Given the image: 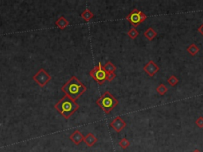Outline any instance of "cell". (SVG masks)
Here are the masks:
<instances>
[{
	"instance_id": "6da1fadb",
	"label": "cell",
	"mask_w": 203,
	"mask_h": 152,
	"mask_svg": "<svg viewBox=\"0 0 203 152\" xmlns=\"http://www.w3.org/2000/svg\"><path fill=\"white\" fill-rule=\"evenodd\" d=\"M87 87L81 83L75 76L71 77V79L61 87V90L65 95L68 96L74 101H76L87 91Z\"/></svg>"
},
{
	"instance_id": "7a4b0ae2",
	"label": "cell",
	"mask_w": 203,
	"mask_h": 152,
	"mask_svg": "<svg viewBox=\"0 0 203 152\" xmlns=\"http://www.w3.org/2000/svg\"><path fill=\"white\" fill-rule=\"evenodd\" d=\"M79 108V105L75 102V101L70 98L67 95H64L55 105V109H57L65 119L71 117L78 110Z\"/></svg>"
},
{
	"instance_id": "3957f363",
	"label": "cell",
	"mask_w": 203,
	"mask_h": 152,
	"mask_svg": "<svg viewBox=\"0 0 203 152\" xmlns=\"http://www.w3.org/2000/svg\"><path fill=\"white\" fill-rule=\"evenodd\" d=\"M96 104L103 110L104 113L108 114L118 105V101L113 97V95L110 92L105 91L96 101Z\"/></svg>"
},
{
	"instance_id": "277c9868",
	"label": "cell",
	"mask_w": 203,
	"mask_h": 152,
	"mask_svg": "<svg viewBox=\"0 0 203 152\" xmlns=\"http://www.w3.org/2000/svg\"><path fill=\"white\" fill-rule=\"evenodd\" d=\"M90 76L98 85H102L105 81H107L108 73L105 71L103 66L102 65L101 63H98V65L94 67L90 72Z\"/></svg>"
},
{
	"instance_id": "5b68a950",
	"label": "cell",
	"mask_w": 203,
	"mask_h": 152,
	"mask_svg": "<svg viewBox=\"0 0 203 152\" xmlns=\"http://www.w3.org/2000/svg\"><path fill=\"white\" fill-rule=\"evenodd\" d=\"M147 16L144 12L140 11L137 9H134L126 17V20L133 25V28H137L140 24L145 21Z\"/></svg>"
},
{
	"instance_id": "8992f818",
	"label": "cell",
	"mask_w": 203,
	"mask_h": 152,
	"mask_svg": "<svg viewBox=\"0 0 203 152\" xmlns=\"http://www.w3.org/2000/svg\"><path fill=\"white\" fill-rule=\"evenodd\" d=\"M52 79L51 75L45 71L44 68L40 69L35 75L33 76V80L35 83H38L41 87H44L45 85H47L48 83L50 82Z\"/></svg>"
},
{
	"instance_id": "52a82bcc",
	"label": "cell",
	"mask_w": 203,
	"mask_h": 152,
	"mask_svg": "<svg viewBox=\"0 0 203 152\" xmlns=\"http://www.w3.org/2000/svg\"><path fill=\"white\" fill-rule=\"evenodd\" d=\"M110 127L117 132H121L126 127V123L121 116H117L109 124Z\"/></svg>"
},
{
	"instance_id": "ba28073f",
	"label": "cell",
	"mask_w": 203,
	"mask_h": 152,
	"mask_svg": "<svg viewBox=\"0 0 203 152\" xmlns=\"http://www.w3.org/2000/svg\"><path fill=\"white\" fill-rule=\"evenodd\" d=\"M143 69L150 77H153L160 71V68L156 65L153 60H150L148 64H146Z\"/></svg>"
},
{
	"instance_id": "9c48e42d",
	"label": "cell",
	"mask_w": 203,
	"mask_h": 152,
	"mask_svg": "<svg viewBox=\"0 0 203 152\" xmlns=\"http://www.w3.org/2000/svg\"><path fill=\"white\" fill-rule=\"evenodd\" d=\"M84 137L83 135L81 133L79 130H75L72 133V135L69 136V139H71L72 143H75V145L80 144L83 141H84Z\"/></svg>"
},
{
	"instance_id": "30bf717a",
	"label": "cell",
	"mask_w": 203,
	"mask_h": 152,
	"mask_svg": "<svg viewBox=\"0 0 203 152\" xmlns=\"http://www.w3.org/2000/svg\"><path fill=\"white\" fill-rule=\"evenodd\" d=\"M55 24H56V25H57L59 29L63 30L66 27L68 26L69 22H68V20L66 19L65 17H64V16H60V17L57 19V21H56Z\"/></svg>"
},
{
	"instance_id": "8fae6325",
	"label": "cell",
	"mask_w": 203,
	"mask_h": 152,
	"mask_svg": "<svg viewBox=\"0 0 203 152\" xmlns=\"http://www.w3.org/2000/svg\"><path fill=\"white\" fill-rule=\"evenodd\" d=\"M83 142L86 143L87 146L90 147V146H92L97 142V138L92 133H88L84 137V141Z\"/></svg>"
},
{
	"instance_id": "7c38bea8",
	"label": "cell",
	"mask_w": 203,
	"mask_h": 152,
	"mask_svg": "<svg viewBox=\"0 0 203 152\" xmlns=\"http://www.w3.org/2000/svg\"><path fill=\"white\" fill-rule=\"evenodd\" d=\"M144 36L149 40V41H152L156 36H157V33L152 28H149L144 33Z\"/></svg>"
},
{
	"instance_id": "4fadbf2b",
	"label": "cell",
	"mask_w": 203,
	"mask_h": 152,
	"mask_svg": "<svg viewBox=\"0 0 203 152\" xmlns=\"http://www.w3.org/2000/svg\"><path fill=\"white\" fill-rule=\"evenodd\" d=\"M81 17L83 18L84 21H89L92 19L93 17H94V14L90 11L89 9H86L83 13L81 14Z\"/></svg>"
},
{
	"instance_id": "5bb4252c",
	"label": "cell",
	"mask_w": 203,
	"mask_h": 152,
	"mask_svg": "<svg viewBox=\"0 0 203 152\" xmlns=\"http://www.w3.org/2000/svg\"><path fill=\"white\" fill-rule=\"evenodd\" d=\"M104 69L108 74L109 73H114L115 71H116V66L113 64V63H111L110 61H108L105 65L103 66Z\"/></svg>"
},
{
	"instance_id": "9a60e30c",
	"label": "cell",
	"mask_w": 203,
	"mask_h": 152,
	"mask_svg": "<svg viewBox=\"0 0 203 152\" xmlns=\"http://www.w3.org/2000/svg\"><path fill=\"white\" fill-rule=\"evenodd\" d=\"M186 51H187L188 53H190L191 56L194 57L197 53H198V52L200 51V49H199V48L197 47V45H195V44H191V45H190V46L187 48Z\"/></svg>"
},
{
	"instance_id": "2e32d148",
	"label": "cell",
	"mask_w": 203,
	"mask_h": 152,
	"mask_svg": "<svg viewBox=\"0 0 203 152\" xmlns=\"http://www.w3.org/2000/svg\"><path fill=\"white\" fill-rule=\"evenodd\" d=\"M156 91H157V93H158L160 95L163 96L168 91V89H167V87H166L165 85L161 83V84L159 85V87L156 88Z\"/></svg>"
},
{
	"instance_id": "e0dca14e",
	"label": "cell",
	"mask_w": 203,
	"mask_h": 152,
	"mask_svg": "<svg viewBox=\"0 0 203 152\" xmlns=\"http://www.w3.org/2000/svg\"><path fill=\"white\" fill-rule=\"evenodd\" d=\"M167 83H169L171 87H175L178 84V83H179V79H177L175 75H171L167 79Z\"/></svg>"
},
{
	"instance_id": "ac0fdd59",
	"label": "cell",
	"mask_w": 203,
	"mask_h": 152,
	"mask_svg": "<svg viewBox=\"0 0 203 152\" xmlns=\"http://www.w3.org/2000/svg\"><path fill=\"white\" fill-rule=\"evenodd\" d=\"M138 35H139V32H138L136 28L130 29L129 31L128 32V36L133 40L136 39V38H137V37Z\"/></svg>"
},
{
	"instance_id": "d6986e66",
	"label": "cell",
	"mask_w": 203,
	"mask_h": 152,
	"mask_svg": "<svg viewBox=\"0 0 203 152\" xmlns=\"http://www.w3.org/2000/svg\"><path fill=\"white\" fill-rule=\"evenodd\" d=\"M119 146L122 149L128 148L129 146H130V142L128 139H125V138H123V139H121V141L119 142Z\"/></svg>"
},
{
	"instance_id": "ffe728a7",
	"label": "cell",
	"mask_w": 203,
	"mask_h": 152,
	"mask_svg": "<svg viewBox=\"0 0 203 152\" xmlns=\"http://www.w3.org/2000/svg\"><path fill=\"white\" fill-rule=\"evenodd\" d=\"M195 124H197V126L198 127V128H203V117L202 116H199V117L196 120Z\"/></svg>"
},
{
	"instance_id": "44dd1931",
	"label": "cell",
	"mask_w": 203,
	"mask_h": 152,
	"mask_svg": "<svg viewBox=\"0 0 203 152\" xmlns=\"http://www.w3.org/2000/svg\"><path fill=\"white\" fill-rule=\"evenodd\" d=\"M116 78V74L115 73H109L108 74V77H107V81L109 82H111V81H113V79Z\"/></svg>"
},
{
	"instance_id": "7402d4cb",
	"label": "cell",
	"mask_w": 203,
	"mask_h": 152,
	"mask_svg": "<svg viewBox=\"0 0 203 152\" xmlns=\"http://www.w3.org/2000/svg\"><path fill=\"white\" fill-rule=\"evenodd\" d=\"M197 31H198V32H199L203 36V24H201V25L197 28Z\"/></svg>"
},
{
	"instance_id": "603a6c76",
	"label": "cell",
	"mask_w": 203,
	"mask_h": 152,
	"mask_svg": "<svg viewBox=\"0 0 203 152\" xmlns=\"http://www.w3.org/2000/svg\"><path fill=\"white\" fill-rule=\"evenodd\" d=\"M193 152H201V151H200V150H198V149H195V150H194Z\"/></svg>"
}]
</instances>
